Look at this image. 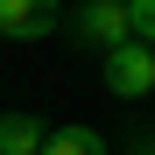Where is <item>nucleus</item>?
I'll return each instance as SVG.
<instances>
[{
    "label": "nucleus",
    "instance_id": "3",
    "mask_svg": "<svg viewBox=\"0 0 155 155\" xmlns=\"http://www.w3.org/2000/svg\"><path fill=\"white\" fill-rule=\"evenodd\" d=\"M57 28V0H0V35L7 42H42Z\"/></svg>",
    "mask_w": 155,
    "mask_h": 155
},
{
    "label": "nucleus",
    "instance_id": "7",
    "mask_svg": "<svg viewBox=\"0 0 155 155\" xmlns=\"http://www.w3.org/2000/svg\"><path fill=\"white\" fill-rule=\"evenodd\" d=\"M134 155H155V141H141V148H134Z\"/></svg>",
    "mask_w": 155,
    "mask_h": 155
},
{
    "label": "nucleus",
    "instance_id": "6",
    "mask_svg": "<svg viewBox=\"0 0 155 155\" xmlns=\"http://www.w3.org/2000/svg\"><path fill=\"white\" fill-rule=\"evenodd\" d=\"M127 14H134V42H155V0H127Z\"/></svg>",
    "mask_w": 155,
    "mask_h": 155
},
{
    "label": "nucleus",
    "instance_id": "4",
    "mask_svg": "<svg viewBox=\"0 0 155 155\" xmlns=\"http://www.w3.org/2000/svg\"><path fill=\"white\" fill-rule=\"evenodd\" d=\"M42 120L35 113H0V155H42Z\"/></svg>",
    "mask_w": 155,
    "mask_h": 155
},
{
    "label": "nucleus",
    "instance_id": "5",
    "mask_svg": "<svg viewBox=\"0 0 155 155\" xmlns=\"http://www.w3.org/2000/svg\"><path fill=\"white\" fill-rule=\"evenodd\" d=\"M42 155H106V141H99V127H49Z\"/></svg>",
    "mask_w": 155,
    "mask_h": 155
},
{
    "label": "nucleus",
    "instance_id": "2",
    "mask_svg": "<svg viewBox=\"0 0 155 155\" xmlns=\"http://www.w3.org/2000/svg\"><path fill=\"white\" fill-rule=\"evenodd\" d=\"M71 28L85 49H120V42H134V14H127V0H85V7L71 14Z\"/></svg>",
    "mask_w": 155,
    "mask_h": 155
},
{
    "label": "nucleus",
    "instance_id": "1",
    "mask_svg": "<svg viewBox=\"0 0 155 155\" xmlns=\"http://www.w3.org/2000/svg\"><path fill=\"white\" fill-rule=\"evenodd\" d=\"M99 78H106L113 99H148L155 92V42H120L99 57Z\"/></svg>",
    "mask_w": 155,
    "mask_h": 155
}]
</instances>
